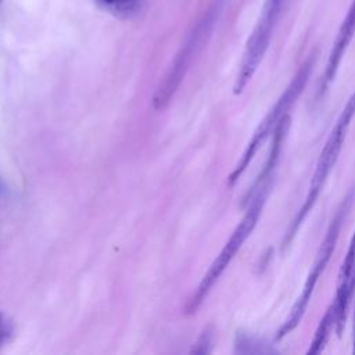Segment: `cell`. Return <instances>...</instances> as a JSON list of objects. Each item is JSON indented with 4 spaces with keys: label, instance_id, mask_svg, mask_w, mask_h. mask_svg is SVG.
Listing matches in <instances>:
<instances>
[{
    "label": "cell",
    "instance_id": "8992f818",
    "mask_svg": "<svg viewBox=\"0 0 355 355\" xmlns=\"http://www.w3.org/2000/svg\"><path fill=\"white\" fill-rule=\"evenodd\" d=\"M215 17H216L215 8L209 10L201 18V21L196 25V28L191 31L190 36L187 37V40L182 46L180 51L178 53V55L173 60L169 71L164 76L162 82L159 83L157 92L154 94L153 107L155 110H158V111L164 110L169 104V101L172 100L173 94L176 93L179 85L182 83V80L184 78L187 69L191 65V61H193L196 53L201 47L202 42L208 37L209 31H211V28L214 25Z\"/></svg>",
    "mask_w": 355,
    "mask_h": 355
},
{
    "label": "cell",
    "instance_id": "7a4b0ae2",
    "mask_svg": "<svg viewBox=\"0 0 355 355\" xmlns=\"http://www.w3.org/2000/svg\"><path fill=\"white\" fill-rule=\"evenodd\" d=\"M354 116H355V92L348 97L345 105L343 107L341 112L338 114V116L324 141V146L318 157L315 171L311 178L304 202L301 204L295 216L293 218V220L290 222L288 227L284 232V236L282 240V250H286L290 247L295 234L298 233L300 227L302 226L304 220L306 219L309 212L313 209L330 172L333 171L334 165L338 161L340 153L345 143V137L348 135V129L351 126V121Z\"/></svg>",
    "mask_w": 355,
    "mask_h": 355
},
{
    "label": "cell",
    "instance_id": "ba28073f",
    "mask_svg": "<svg viewBox=\"0 0 355 355\" xmlns=\"http://www.w3.org/2000/svg\"><path fill=\"white\" fill-rule=\"evenodd\" d=\"M354 35H355V0L351 1L348 11L337 31V35L333 42V46H331V50H330V54L327 57V62L324 67V72H323V76L320 80L319 94H323L327 90L329 85L334 80L337 71L340 68L341 60H343L348 46L351 44Z\"/></svg>",
    "mask_w": 355,
    "mask_h": 355
},
{
    "label": "cell",
    "instance_id": "277c9868",
    "mask_svg": "<svg viewBox=\"0 0 355 355\" xmlns=\"http://www.w3.org/2000/svg\"><path fill=\"white\" fill-rule=\"evenodd\" d=\"M315 61H316V55L311 54L302 62V65L298 68V71L295 72V75L293 76V79L290 80V83L284 89V92L280 94V97L276 100V103L270 107L268 114L262 118V121L259 122V125L254 130L251 139L248 140L247 147L243 151L240 159L237 161L236 166L233 168V171L230 172V175L227 178V184L229 186H234L237 183V180L241 178V175L245 172V169L251 164L252 158L261 150L265 140L270 135H273V132L276 130V128L279 126L282 119L286 115H288L290 110L297 103L298 97L301 96V93L304 92V89L308 83V79L312 73Z\"/></svg>",
    "mask_w": 355,
    "mask_h": 355
},
{
    "label": "cell",
    "instance_id": "9a60e30c",
    "mask_svg": "<svg viewBox=\"0 0 355 355\" xmlns=\"http://www.w3.org/2000/svg\"><path fill=\"white\" fill-rule=\"evenodd\" d=\"M0 1H1V0H0Z\"/></svg>",
    "mask_w": 355,
    "mask_h": 355
},
{
    "label": "cell",
    "instance_id": "5b68a950",
    "mask_svg": "<svg viewBox=\"0 0 355 355\" xmlns=\"http://www.w3.org/2000/svg\"><path fill=\"white\" fill-rule=\"evenodd\" d=\"M284 0H265L258 22L254 26L241 61H240V67H239V72L233 85V93L234 94H240L243 93V90L247 87L248 82L251 80L252 75L255 73V71L258 69L259 64L263 60V55L270 44L273 32H275V26L277 24V19L280 17L282 8H283Z\"/></svg>",
    "mask_w": 355,
    "mask_h": 355
},
{
    "label": "cell",
    "instance_id": "7c38bea8",
    "mask_svg": "<svg viewBox=\"0 0 355 355\" xmlns=\"http://www.w3.org/2000/svg\"><path fill=\"white\" fill-rule=\"evenodd\" d=\"M12 333V323L3 315L0 313V347L7 343V340L11 337Z\"/></svg>",
    "mask_w": 355,
    "mask_h": 355
},
{
    "label": "cell",
    "instance_id": "9c48e42d",
    "mask_svg": "<svg viewBox=\"0 0 355 355\" xmlns=\"http://www.w3.org/2000/svg\"><path fill=\"white\" fill-rule=\"evenodd\" d=\"M333 331H336V312H334L333 304H330L329 308L326 309L324 315L319 320V324L315 330L313 338L309 344V348H308L306 354L308 355L320 354L324 349V347H326V344H327Z\"/></svg>",
    "mask_w": 355,
    "mask_h": 355
},
{
    "label": "cell",
    "instance_id": "8fae6325",
    "mask_svg": "<svg viewBox=\"0 0 355 355\" xmlns=\"http://www.w3.org/2000/svg\"><path fill=\"white\" fill-rule=\"evenodd\" d=\"M212 329L207 327L196 341V344L191 348V354H208L211 351L212 344Z\"/></svg>",
    "mask_w": 355,
    "mask_h": 355
},
{
    "label": "cell",
    "instance_id": "3957f363",
    "mask_svg": "<svg viewBox=\"0 0 355 355\" xmlns=\"http://www.w3.org/2000/svg\"><path fill=\"white\" fill-rule=\"evenodd\" d=\"M355 202V186L351 187L347 194L344 196V198L341 200L340 205L337 207L329 226H327V230L324 233V237L316 251V255H315V259L312 262V266H311V270L304 282V286H302V290L298 295V298L295 300L294 305L291 306L287 318L284 319V322L282 323V326L279 327L277 333H276V337L275 340L276 341H280L282 338H284L286 336H288L291 331H294L297 329V326L301 323L304 315H305V311L308 308V304L312 298V294L315 291V287L322 276V273L324 272L333 252H334V248L337 245V241H338V237H340V232H341V227L352 208V204Z\"/></svg>",
    "mask_w": 355,
    "mask_h": 355
},
{
    "label": "cell",
    "instance_id": "52a82bcc",
    "mask_svg": "<svg viewBox=\"0 0 355 355\" xmlns=\"http://www.w3.org/2000/svg\"><path fill=\"white\" fill-rule=\"evenodd\" d=\"M354 293H355V230L349 240L345 257L341 262L338 276H337L336 295L331 301L336 312V334L338 337L343 333Z\"/></svg>",
    "mask_w": 355,
    "mask_h": 355
},
{
    "label": "cell",
    "instance_id": "5bb4252c",
    "mask_svg": "<svg viewBox=\"0 0 355 355\" xmlns=\"http://www.w3.org/2000/svg\"><path fill=\"white\" fill-rule=\"evenodd\" d=\"M4 193H6V187H4V184H3V182L0 179V196H3Z\"/></svg>",
    "mask_w": 355,
    "mask_h": 355
},
{
    "label": "cell",
    "instance_id": "6da1fadb",
    "mask_svg": "<svg viewBox=\"0 0 355 355\" xmlns=\"http://www.w3.org/2000/svg\"><path fill=\"white\" fill-rule=\"evenodd\" d=\"M288 126H290V121L283 119L279 123V126L276 128V130L273 132L272 144L269 148V154L265 159V164H263L261 172L258 173L254 184L251 186V189L248 190V193L245 196L247 211L243 215V218L240 219L239 225L234 227L233 233L230 234L229 240L226 241V244L223 245V248L220 250V252L218 254L215 261L211 263L209 269L207 270L202 280L200 282L196 293L190 298V301L187 304L189 313H193L198 309V306L202 304V301L205 300V297L208 295L211 288L215 286V283L219 280L222 273L226 270V268L229 266L232 259L236 257V254L240 251L243 244L251 236L252 230L257 227L258 220L262 215L263 205L266 204L270 189H272L275 171H276V166H277V162H279V158L282 154L283 141L288 132Z\"/></svg>",
    "mask_w": 355,
    "mask_h": 355
},
{
    "label": "cell",
    "instance_id": "30bf717a",
    "mask_svg": "<svg viewBox=\"0 0 355 355\" xmlns=\"http://www.w3.org/2000/svg\"><path fill=\"white\" fill-rule=\"evenodd\" d=\"M147 0H94L96 6L115 18H133L141 12Z\"/></svg>",
    "mask_w": 355,
    "mask_h": 355
},
{
    "label": "cell",
    "instance_id": "4fadbf2b",
    "mask_svg": "<svg viewBox=\"0 0 355 355\" xmlns=\"http://www.w3.org/2000/svg\"><path fill=\"white\" fill-rule=\"evenodd\" d=\"M352 352L355 354V306H354V323H352Z\"/></svg>",
    "mask_w": 355,
    "mask_h": 355
}]
</instances>
